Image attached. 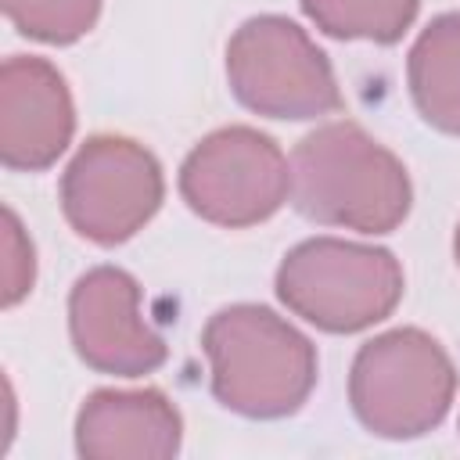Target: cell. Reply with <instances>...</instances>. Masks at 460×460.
<instances>
[{
  "label": "cell",
  "mask_w": 460,
  "mask_h": 460,
  "mask_svg": "<svg viewBox=\"0 0 460 460\" xmlns=\"http://www.w3.org/2000/svg\"><path fill=\"white\" fill-rule=\"evenodd\" d=\"M291 198L316 223L388 234L406 219L413 190L388 147L352 122H327L291 155Z\"/></svg>",
  "instance_id": "6da1fadb"
},
{
  "label": "cell",
  "mask_w": 460,
  "mask_h": 460,
  "mask_svg": "<svg viewBox=\"0 0 460 460\" xmlns=\"http://www.w3.org/2000/svg\"><path fill=\"white\" fill-rule=\"evenodd\" d=\"M212 395L244 417H288L316 385V349L266 305L219 309L201 334Z\"/></svg>",
  "instance_id": "7a4b0ae2"
},
{
  "label": "cell",
  "mask_w": 460,
  "mask_h": 460,
  "mask_svg": "<svg viewBox=\"0 0 460 460\" xmlns=\"http://www.w3.org/2000/svg\"><path fill=\"white\" fill-rule=\"evenodd\" d=\"M277 295L305 323L331 334H352L399 305L402 266L385 248L313 237L284 255Z\"/></svg>",
  "instance_id": "3957f363"
},
{
  "label": "cell",
  "mask_w": 460,
  "mask_h": 460,
  "mask_svg": "<svg viewBox=\"0 0 460 460\" xmlns=\"http://www.w3.org/2000/svg\"><path fill=\"white\" fill-rule=\"evenodd\" d=\"M453 392V359L417 327H395L367 341L349 374L352 410L359 424L381 438H417L438 428Z\"/></svg>",
  "instance_id": "277c9868"
},
{
  "label": "cell",
  "mask_w": 460,
  "mask_h": 460,
  "mask_svg": "<svg viewBox=\"0 0 460 460\" xmlns=\"http://www.w3.org/2000/svg\"><path fill=\"white\" fill-rule=\"evenodd\" d=\"M234 97L270 119H316L341 108L327 54L280 14L244 22L226 43Z\"/></svg>",
  "instance_id": "5b68a950"
},
{
  "label": "cell",
  "mask_w": 460,
  "mask_h": 460,
  "mask_svg": "<svg viewBox=\"0 0 460 460\" xmlns=\"http://www.w3.org/2000/svg\"><path fill=\"white\" fill-rule=\"evenodd\" d=\"M183 201L216 226H252L270 219L291 194V162L252 126L208 133L180 169Z\"/></svg>",
  "instance_id": "8992f818"
},
{
  "label": "cell",
  "mask_w": 460,
  "mask_h": 460,
  "mask_svg": "<svg viewBox=\"0 0 460 460\" xmlns=\"http://www.w3.org/2000/svg\"><path fill=\"white\" fill-rule=\"evenodd\" d=\"M162 169L126 137H90L61 176V208L93 244L129 241L162 205Z\"/></svg>",
  "instance_id": "52a82bcc"
},
{
  "label": "cell",
  "mask_w": 460,
  "mask_h": 460,
  "mask_svg": "<svg viewBox=\"0 0 460 460\" xmlns=\"http://www.w3.org/2000/svg\"><path fill=\"white\" fill-rule=\"evenodd\" d=\"M68 331L79 359L101 374L140 377L165 363V341L140 313V284L119 266H97L75 280Z\"/></svg>",
  "instance_id": "ba28073f"
},
{
  "label": "cell",
  "mask_w": 460,
  "mask_h": 460,
  "mask_svg": "<svg viewBox=\"0 0 460 460\" xmlns=\"http://www.w3.org/2000/svg\"><path fill=\"white\" fill-rule=\"evenodd\" d=\"M75 129L61 72L43 58H7L0 68V162L40 172L58 162Z\"/></svg>",
  "instance_id": "9c48e42d"
},
{
  "label": "cell",
  "mask_w": 460,
  "mask_h": 460,
  "mask_svg": "<svg viewBox=\"0 0 460 460\" xmlns=\"http://www.w3.org/2000/svg\"><path fill=\"white\" fill-rule=\"evenodd\" d=\"M183 420L155 392H93L75 417V449L90 460H165L176 456Z\"/></svg>",
  "instance_id": "30bf717a"
},
{
  "label": "cell",
  "mask_w": 460,
  "mask_h": 460,
  "mask_svg": "<svg viewBox=\"0 0 460 460\" xmlns=\"http://www.w3.org/2000/svg\"><path fill=\"white\" fill-rule=\"evenodd\" d=\"M406 75L424 122L460 137V11L438 14L417 36Z\"/></svg>",
  "instance_id": "8fae6325"
},
{
  "label": "cell",
  "mask_w": 460,
  "mask_h": 460,
  "mask_svg": "<svg viewBox=\"0 0 460 460\" xmlns=\"http://www.w3.org/2000/svg\"><path fill=\"white\" fill-rule=\"evenodd\" d=\"M420 0H302L316 29L338 40L395 43L417 18Z\"/></svg>",
  "instance_id": "7c38bea8"
},
{
  "label": "cell",
  "mask_w": 460,
  "mask_h": 460,
  "mask_svg": "<svg viewBox=\"0 0 460 460\" xmlns=\"http://www.w3.org/2000/svg\"><path fill=\"white\" fill-rule=\"evenodd\" d=\"M11 25L43 43H75L101 14V0H4Z\"/></svg>",
  "instance_id": "4fadbf2b"
},
{
  "label": "cell",
  "mask_w": 460,
  "mask_h": 460,
  "mask_svg": "<svg viewBox=\"0 0 460 460\" xmlns=\"http://www.w3.org/2000/svg\"><path fill=\"white\" fill-rule=\"evenodd\" d=\"M0 295H4V305H18L29 291H32V280H36V255H32V241L29 234L22 230L18 216L11 208H4V237H0Z\"/></svg>",
  "instance_id": "5bb4252c"
},
{
  "label": "cell",
  "mask_w": 460,
  "mask_h": 460,
  "mask_svg": "<svg viewBox=\"0 0 460 460\" xmlns=\"http://www.w3.org/2000/svg\"><path fill=\"white\" fill-rule=\"evenodd\" d=\"M453 252H456V262H460V226H456V241H453Z\"/></svg>",
  "instance_id": "9a60e30c"
}]
</instances>
